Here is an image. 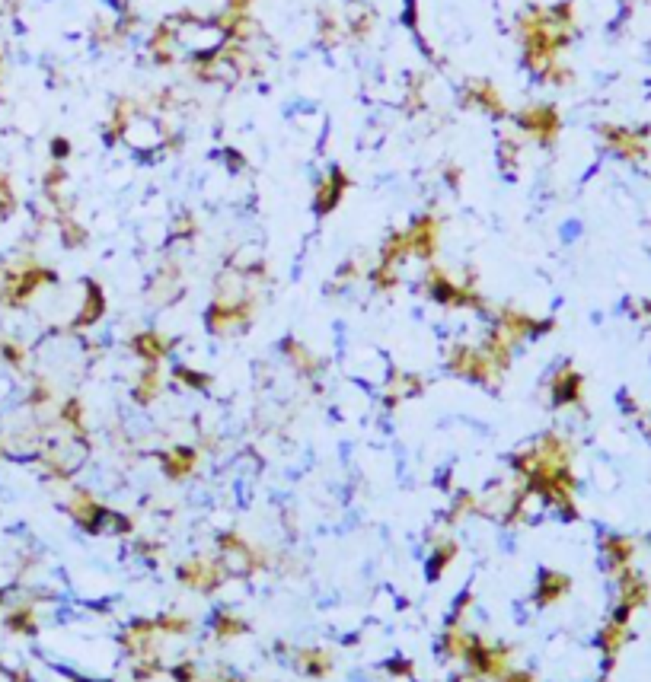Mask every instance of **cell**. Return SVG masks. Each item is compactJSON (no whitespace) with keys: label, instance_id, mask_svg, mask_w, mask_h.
<instances>
[{"label":"cell","instance_id":"6da1fadb","mask_svg":"<svg viewBox=\"0 0 651 682\" xmlns=\"http://www.w3.org/2000/svg\"><path fill=\"white\" fill-rule=\"evenodd\" d=\"M217 552L220 561L227 568L230 578H252L259 571L268 568V555L262 548H256L246 536H240L236 529H227L217 536Z\"/></svg>","mask_w":651,"mask_h":682},{"label":"cell","instance_id":"7a4b0ae2","mask_svg":"<svg viewBox=\"0 0 651 682\" xmlns=\"http://www.w3.org/2000/svg\"><path fill=\"white\" fill-rule=\"evenodd\" d=\"M447 370L479 386H495L501 380V370L492 364V357L482 351V345H454L447 351Z\"/></svg>","mask_w":651,"mask_h":682},{"label":"cell","instance_id":"3957f363","mask_svg":"<svg viewBox=\"0 0 651 682\" xmlns=\"http://www.w3.org/2000/svg\"><path fill=\"white\" fill-rule=\"evenodd\" d=\"M176 578H179L182 587H189V590H198V593H214L224 587V580H230L227 568L220 561V555H192L176 568Z\"/></svg>","mask_w":651,"mask_h":682},{"label":"cell","instance_id":"277c9868","mask_svg":"<svg viewBox=\"0 0 651 682\" xmlns=\"http://www.w3.org/2000/svg\"><path fill=\"white\" fill-rule=\"evenodd\" d=\"M252 313H256V297L240 303L211 300V307L205 313V325L211 335H243L252 325Z\"/></svg>","mask_w":651,"mask_h":682},{"label":"cell","instance_id":"5b68a950","mask_svg":"<svg viewBox=\"0 0 651 682\" xmlns=\"http://www.w3.org/2000/svg\"><path fill=\"white\" fill-rule=\"evenodd\" d=\"M68 513L77 526L90 536H102L109 532V517H112V507L99 504L96 495H90L86 488H74V495L68 501Z\"/></svg>","mask_w":651,"mask_h":682},{"label":"cell","instance_id":"8992f818","mask_svg":"<svg viewBox=\"0 0 651 682\" xmlns=\"http://www.w3.org/2000/svg\"><path fill=\"white\" fill-rule=\"evenodd\" d=\"M517 127H521L527 137H533L537 144L549 147V144L559 137V127H562V118H559V109L549 102H539V105H530V109H523L517 112Z\"/></svg>","mask_w":651,"mask_h":682},{"label":"cell","instance_id":"52a82bcc","mask_svg":"<svg viewBox=\"0 0 651 682\" xmlns=\"http://www.w3.org/2000/svg\"><path fill=\"white\" fill-rule=\"evenodd\" d=\"M507 660H511V647L505 644H489L485 637L473 635L470 651H466V663L476 676H492V679H501L507 673Z\"/></svg>","mask_w":651,"mask_h":682},{"label":"cell","instance_id":"ba28073f","mask_svg":"<svg viewBox=\"0 0 651 682\" xmlns=\"http://www.w3.org/2000/svg\"><path fill=\"white\" fill-rule=\"evenodd\" d=\"M495 329L505 332L514 345L527 341V338H539V335H549L556 329V319H537V316L523 313V309H514V307H505L495 319Z\"/></svg>","mask_w":651,"mask_h":682},{"label":"cell","instance_id":"9c48e42d","mask_svg":"<svg viewBox=\"0 0 651 682\" xmlns=\"http://www.w3.org/2000/svg\"><path fill=\"white\" fill-rule=\"evenodd\" d=\"M600 137H604V144L620 160L638 163V160L648 157V144H645V137H648V127H638V131H632V127L600 125Z\"/></svg>","mask_w":651,"mask_h":682},{"label":"cell","instance_id":"30bf717a","mask_svg":"<svg viewBox=\"0 0 651 682\" xmlns=\"http://www.w3.org/2000/svg\"><path fill=\"white\" fill-rule=\"evenodd\" d=\"M406 240H409V252L412 258H422V262H431L438 255V242H441V220L434 214H422L406 226Z\"/></svg>","mask_w":651,"mask_h":682},{"label":"cell","instance_id":"8fae6325","mask_svg":"<svg viewBox=\"0 0 651 682\" xmlns=\"http://www.w3.org/2000/svg\"><path fill=\"white\" fill-rule=\"evenodd\" d=\"M549 402L553 408H568V405L584 402V376L572 364H562L549 380Z\"/></svg>","mask_w":651,"mask_h":682},{"label":"cell","instance_id":"7c38bea8","mask_svg":"<svg viewBox=\"0 0 651 682\" xmlns=\"http://www.w3.org/2000/svg\"><path fill=\"white\" fill-rule=\"evenodd\" d=\"M616 578V603H622V606H629L632 612L642 606H648L651 600V587H648V578H645L638 568H622L613 574Z\"/></svg>","mask_w":651,"mask_h":682},{"label":"cell","instance_id":"4fadbf2b","mask_svg":"<svg viewBox=\"0 0 651 682\" xmlns=\"http://www.w3.org/2000/svg\"><path fill=\"white\" fill-rule=\"evenodd\" d=\"M572 593V578L565 571L556 568H543L537 574V587H533V606L537 609H549L556 603H562Z\"/></svg>","mask_w":651,"mask_h":682},{"label":"cell","instance_id":"5bb4252c","mask_svg":"<svg viewBox=\"0 0 651 682\" xmlns=\"http://www.w3.org/2000/svg\"><path fill=\"white\" fill-rule=\"evenodd\" d=\"M636 558V542L622 536V532H600V564L606 574L629 568Z\"/></svg>","mask_w":651,"mask_h":682},{"label":"cell","instance_id":"9a60e30c","mask_svg":"<svg viewBox=\"0 0 651 682\" xmlns=\"http://www.w3.org/2000/svg\"><path fill=\"white\" fill-rule=\"evenodd\" d=\"M351 179L345 173H342L339 166H332L329 173L323 176V182L316 185V195H313V210H316L319 217H326V214H332L335 208H339V201L345 198V192H349Z\"/></svg>","mask_w":651,"mask_h":682},{"label":"cell","instance_id":"2e32d148","mask_svg":"<svg viewBox=\"0 0 651 682\" xmlns=\"http://www.w3.org/2000/svg\"><path fill=\"white\" fill-rule=\"evenodd\" d=\"M157 459L169 481H185L189 475H195L198 463H201V453L195 447H173V450H163Z\"/></svg>","mask_w":651,"mask_h":682},{"label":"cell","instance_id":"e0dca14e","mask_svg":"<svg viewBox=\"0 0 651 682\" xmlns=\"http://www.w3.org/2000/svg\"><path fill=\"white\" fill-rule=\"evenodd\" d=\"M157 619H135L128 628L121 631V647L131 653V657H147L157 644Z\"/></svg>","mask_w":651,"mask_h":682},{"label":"cell","instance_id":"ac0fdd59","mask_svg":"<svg viewBox=\"0 0 651 682\" xmlns=\"http://www.w3.org/2000/svg\"><path fill=\"white\" fill-rule=\"evenodd\" d=\"M463 102H466V105H476L479 112H489V115H495V118H505V115H507L505 99H501V93L495 90L489 80H473L470 86H466V96H463Z\"/></svg>","mask_w":651,"mask_h":682},{"label":"cell","instance_id":"d6986e66","mask_svg":"<svg viewBox=\"0 0 651 682\" xmlns=\"http://www.w3.org/2000/svg\"><path fill=\"white\" fill-rule=\"evenodd\" d=\"M128 348L135 351V357H141L144 364H151V367H157L160 360L169 354V348H173V341H169L167 335H160V332L147 329V332H137L135 338L128 341Z\"/></svg>","mask_w":651,"mask_h":682},{"label":"cell","instance_id":"ffe728a7","mask_svg":"<svg viewBox=\"0 0 651 682\" xmlns=\"http://www.w3.org/2000/svg\"><path fill=\"white\" fill-rule=\"evenodd\" d=\"M422 389H424V380L418 373L393 370V373H390V380H386L383 398H386V405H390V408H396V405L406 402V398H415Z\"/></svg>","mask_w":651,"mask_h":682},{"label":"cell","instance_id":"44dd1931","mask_svg":"<svg viewBox=\"0 0 651 682\" xmlns=\"http://www.w3.org/2000/svg\"><path fill=\"white\" fill-rule=\"evenodd\" d=\"M457 555H460V542H457L454 536H447V539H441V542H431V552H428V561H424V578L431 580V584L441 580L444 578V571L457 561Z\"/></svg>","mask_w":651,"mask_h":682},{"label":"cell","instance_id":"7402d4cb","mask_svg":"<svg viewBox=\"0 0 651 682\" xmlns=\"http://www.w3.org/2000/svg\"><path fill=\"white\" fill-rule=\"evenodd\" d=\"M281 354H284L291 367H294L300 376H307V380H313V376L323 370V357H316V354L303 345V341H297V338H284V341H281Z\"/></svg>","mask_w":651,"mask_h":682},{"label":"cell","instance_id":"603a6c76","mask_svg":"<svg viewBox=\"0 0 651 682\" xmlns=\"http://www.w3.org/2000/svg\"><path fill=\"white\" fill-rule=\"evenodd\" d=\"M106 316V293H102V287L96 284V281H86L84 284V307H80V313H77L74 319V329H90V325H96L99 319Z\"/></svg>","mask_w":651,"mask_h":682},{"label":"cell","instance_id":"cb8c5ba5","mask_svg":"<svg viewBox=\"0 0 651 682\" xmlns=\"http://www.w3.org/2000/svg\"><path fill=\"white\" fill-rule=\"evenodd\" d=\"M626 641H629V625H620V622H613V619H606V625L597 631V647L606 657V669L613 667L616 653L626 647Z\"/></svg>","mask_w":651,"mask_h":682},{"label":"cell","instance_id":"d4e9b609","mask_svg":"<svg viewBox=\"0 0 651 682\" xmlns=\"http://www.w3.org/2000/svg\"><path fill=\"white\" fill-rule=\"evenodd\" d=\"M160 392H163V376H160L157 367L144 364V370L137 373L135 386H131V398H135L137 405H151V402H157Z\"/></svg>","mask_w":651,"mask_h":682},{"label":"cell","instance_id":"484cf974","mask_svg":"<svg viewBox=\"0 0 651 682\" xmlns=\"http://www.w3.org/2000/svg\"><path fill=\"white\" fill-rule=\"evenodd\" d=\"M211 628H214V635H217L220 641H233V637H240V635L250 631V622H246L240 612H233V609H217L214 619H211Z\"/></svg>","mask_w":651,"mask_h":682},{"label":"cell","instance_id":"4316f807","mask_svg":"<svg viewBox=\"0 0 651 682\" xmlns=\"http://www.w3.org/2000/svg\"><path fill=\"white\" fill-rule=\"evenodd\" d=\"M179 293H182V287H179V268H176V265L160 268L157 278H153V284H151V297L157 303H169V300H176Z\"/></svg>","mask_w":651,"mask_h":682},{"label":"cell","instance_id":"83f0119b","mask_svg":"<svg viewBox=\"0 0 651 682\" xmlns=\"http://www.w3.org/2000/svg\"><path fill=\"white\" fill-rule=\"evenodd\" d=\"M470 641H473V631H463V625H460V622H447V631L441 635V651H444L447 657L466 660Z\"/></svg>","mask_w":651,"mask_h":682},{"label":"cell","instance_id":"f1b7e54d","mask_svg":"<svg viewBox=\"0 0 651 682\" xmlns=\"http://www.w3.org/2000/svg\"><path fill=\"white\" fill-rule=\"evenodd\" d=\"M473 513H479V495H473V491H457L454 501H450V510L444 513V523L457 526L460 520L473 517Z\"/></svg>","mask_w":651,"mask_h":682},{"label":"cell","instance_id":"f546056e","mask_svg":"<svg viewBox=\"0 0 651 682\" xmlns=\"http://www.w3.org/2000/svg\"><path fill=\"white\" fill-rule=\"evenodd\" d=\"M297 667L303 669L307 676H326L329 669H332V657L323 651V647H307V651L297 653Z\"/></svg>","mask_w":651,"mask_h":682},{"label":"cell","instance_id":"4dcf8cb0","mask_svg":"<svg viewBox=\"0 0 651 682\" xmlns=\"http://www.w3.org/2000/svg\"><path fill=\"white\" fill-rule=\"evenodd\" d=\"M173 380L179 382V386H185V389H192V392H208V389H211V376L201 373V370L185 367V364H179V367L173 370Z\"/></svg>","mask_w":651,"mask_h":682},{"label":"cell","instance_id":"1f68e13d","mask_svg":"<svg viewBox=\"0 0 651 682\" xmlns=\"http://www.w3.org/2000/svg\"><path fill=\"white\" fill-rule=\"evenodd\" d=\"M61 421H64L77 437H86V412H84V402H80V398H68V402H64Z\"/></svg>","mask_w":651,"mask_h":682},{"label":"cell","instance_id":"d6a6232c","mask_svg":"<svg viewBox=\"0 0 651 682\" xmlns=\"http://www.w3.org/2000/svg\"><path fill=\"white\" fill-rule=\"evenodd\" d=\"M157 628H160V635H189L192 619L179 612H163V615H157Z\"/></svg>","mask_w":651,"mask_h":682},{"label":"cell","instance_id":"836d02e7","mask_svg":"<svg viewBox=\"0 0 651 682\" xmlns=\"http://www.w3.org/2000/svg\"><path fill=\"white\" fill-rule=\"evenodd\" d=\"M371 284L377 287V290H393V287L399 284V268H396V265L377 262V268L371 271Z\"/></svg>","mask_w":651,"mask_h":682},{"label":"cell","instance_id":"e575fe53","mask_svg":"<svg viewBox=\"0 0 651 682\" xmlns=\"http://www.w3.org/2000/svg\"><path fill=\"white\" fill-rule=\"evenodd\" d=\"M61 236H64V246H70V249H77V246H84V242H86V230L77 224V220H70V217L61 220Z\"/></svg>","mask_w":651,"mask_h":682},{"label":"cell","instance_id":"d590c367","mask_svg":"<svg viewBox=\"0 0 651 682\" xmlns=\"http://www.w3.org/2000/svg\"><path fill=\"white\" fill-rule=\"evenodd\" d=\"M198 233V220L192 214H182L179 220L173 224V240H192Z\"/></svg>","mask_w":651,"mask_h":682},{"label":"cell","instance_id":"8d00e7d4","mask_svg":"<svg viewBox=\"0 0 651 682\" xmlns=\"http://www.w3.org/2000/svg\"><path fill=\"white\" fill-rule=\"evenodd\" d=\"M473 606V590H463L460 596H457L454 603V615H450V622H463V615H466V609Z\"/></svg>","mask_w":651,"mask_h":682},{"label":"cell","instance_id":"74e56055","mask_svg":"<svg viewBox=\"0 0 651 682\" xmlns=\"http://www.w3.org/2000/svg\"><path fill=\"white\" fill-rule=\"evenodd\" d=\"M386 669L393 676H412L415 673V667H412V660H406V657H393V660H386Z\"/></svg>","mask_w":651,"mask_h":682},{"label":"cell","instance_id":"f35d334b","mask_svg":"<svg viewBox=\"0 0 651 682\" xmlns=\"http://www.w3.org/2000/svg\"><path fill=\"white\" fill-rule=\"evenodd\" d=\"M137 552L147 558V561H157V555L163 552V545H157V542H151V539H137Z\"/></svg>","mask_w":651,"mask_h":682},{"label":"cell","instance_id":"ab89813d","mask_svg":"<svg viewBox=\"0 0 651 682\" xmlns=\"http://www.w3.org/2000/svg\"><path fill=\"white\" fill-rule=\"evenodd\" d=\"M501 682H537V679H533V673H527V669H507V673L501 676Z\"/></svg>","mask_w":651,"mask_h":682},{"label":"cell","instance_id":"60d3db41","mask_svg":"<svg viewBox=\"0 0 651 682\" xmlns=\"http://www.w3.org/2000/svg\"><path fill=\"white\" fill-rule=\"evenodd\" d=\"M620 402H622V412H626V414H638V402H636L632 396H629L626 389L620 392Z\"/></svg>","mask_w":651,"mask_h":682},{"label":"cell","instance_id":"b9f144b4","mask_svg":"<svg viewBox=\"0 0 651 682\" xmlns=\"http://www.w3.org/2000/svg\"><path fill=\"white\" fill-rule=\"evenodd\" d=\"M173 676H176V679H179V682H192V663H185V667H179Z\"/></svg>","mask_w":651,"mask_h":682},{"label":"cell","instance_id":"7bdbcfd3","mask_svg":"<svg viewBox=\"0 0 651 682\" xmlns=\"http://www.w3.org/2000/svg\"><path fill=\"white\" fill-rule=\"evenodd\" d=\"M250 3H252V0H230V10H233V13H246Z\"/></svg>","mask_w":651,"mask_h":682},{"label":"cell","instance_id":"ee69618b","mask_svg":"<svg viewBox=\"0 0 651 682\" xmlns=\"http://www.w3.org/2000/svg\"><path fill=\"white\" fill-rule=\"evenodd\" d=\"M68 153V141H54V157H64Z\"/></svg>","mask_w":651,"mask_h":682},{"label":"cell","instance_id":"f6af8a7d","mask_svg":"<svg viewBox=\"0 0 651 682\" xmlns=\"http://www.w3.org/2000/svg\"><path fill=\"white\" fill-rule=\"evenodd\" d=\"M645 542H648V545H651V532H648V536H645Z\"/></svg>","mask_w":651,"mask_h":682}]
</instances>
